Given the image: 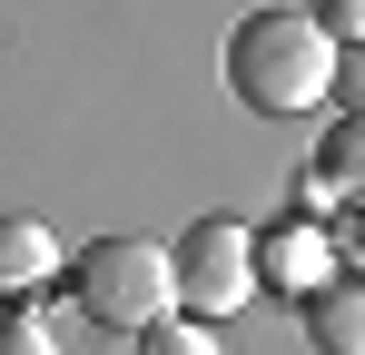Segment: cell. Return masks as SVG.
<instances>
[{
  "mask_svg": "<svg viewBox=\"0 0 365 355\" xmlns=\"http://www.w3.org/2000/svg\"><path fill=\"white\" fill-rule=\"evenodd\" d=\"M227 89L257 118H306L336 99V40L306 10H247L227 30Z\"/></svg>",
  "mask_w": 365,
  "mask_h": 355,
  "instance_id": "obj_1",
  "label": "cell"
},
{
  "mask_svg": "<svg viewBox=\"0 0 365 355\" xmlns=\"http://www.w3.org/2000/svg\"><path fill=\"white\" fill-rule=\"evenodd\" d=\"M69 296H79L89 326L138 336V326H158V316L178 306V277H168V247H148V237H99V247L69 257Z\"/></svg>",
  "mask_w": 365,
  "mask_h": 355,
  "instance_id": "obj_2",
  "label": "cell"
},
{
  "mask_svg": "<svg viewBox=\"0 0 365 355\" xmlns=\"http://www.w3.org/2000/svg\"><path fill=\"white\" fill-rule=\"evenodd\" d=\"M168 277H178V316L227 326L247 296H257V227H237V217H197V227L168 247Z\"/></svg>",
  "mask_w": 365,
  "mask_h": 355,
  "instance_id": "obj_3",
  "label": "cell"
},
{
  "mask_svg": "<svg viewBox=\"0 0 365 355\" xmlns=\"http://www.w3.org/2000/svg\"><path fill=\"white\" fill-rule=\"evenodd\" d=\"M346 257H336V237L316 227V217H277V227L257 237V287H277V296H306V287H326Z\"/></svg>",
  "mask_w": 365,
  "mask_h": 355,
  "instance_id": "obj_4",
  "label": "cell"
},
{
  "mask_svg": "<svg viewBox=\"0 0 365 355\" xmlns=\"http://www.w3.org/2000/svg\"><path fill=\"white\" fill-rule=\"evenodd\" d=\"M306 197L316 207H365V109L326 118V138L306 158Z\"/></svg>",
  "mask_w": 365,
  "mask_h": 355,
  "instance_id": "obj_5",
  "label": "cell"
},
{
  "mask_svg": "<svg viewBox=\"0 0 365 355\" xmlns=\"http://www.w3.org/2000/svg\"><path fill=\"white\" fill-rule=\"evenodd\" d=\"M297 316H306V336H316V355H365V277L356 267H336L326 287H306Z\"/></svg>",
  "mask_w": 365,
  "mask_h": 355,
  "instance_id": "obj_6",
  "label": "cell"
},
{
  "mask_svg": "<svg viewBox=\"0 0 365 355\" xmlns=\"http://www.w3.org/2000/svg\"><path fill=\"white\" fill-rule=\"evenodd\" d=\"M50 267H60V237L40 217H0V306H30L50 287Z\"/></svg>",
  "mask_w": 365,
  "mask_h": 355,
  "instance_id": "obj_7",
  "label": "cell"
},
{
  "mask_svg": "<svg viewBox=\"0 0 365 355\" xmlns=\"http://www.w3.org/2000/svg\"><path fill=\"white\" fill-rule=\"evenodd\" d=\"M138 355H227L217 336H207V316H158V326H138Z\"/></svg>",
  "mask_w": 365,
  "mask_h": 355,
  "instance_id": "obj_8",
  "label": "cell"
},
{
  "mask_svg": "<svg viewBox=\"0 0 365 355\" xmlns=\"http://www.w3.org/2000/svg\"><path fill=\"white\" fill-rule=\"evenodd\" d=\"M0 355H60L50 316H40V306H0Z\"/></svg>",
  "mask_w": 365,
  "mask_h": 355,
  "instance_id": "obj_9",
  "label": "cell"
},
{
  "mask_svg": "<svg viewBox=\"0 0 365 355\" xmlns=\"http://www.w3.org/2000/svg\"><path fill=\"white\" fill-rule=\"evenodd\" d=\"M306 20H316L336 50H356V40H365V0H306Z\"/></svg>",
  "mask_w": 365,
  "mask_h": 355,
  "instance_id": "obj_10",
  "label": "cell"
},
{
  "mask_svg": "<svg viewBox=\"0 0 365 355\" xmlns=\"http://www.w3.org/2000/svg\"><path fill=\"white\" fill-rule=\"evenodd\" d=\"M336 99L365 109V40H356V50H336Z\"/></svg>",
  "mask_w": 365,
  "mask_h": 355,
  "instance_id": "obj_11",
  "label": "cell"
},
{
  "mask_svg": "<svg viewBox=\"0 0 365 355\" xmlns=\"http://www.w3.org/2000/svg\"><path fill=\"white\" fill-rule=\"evenodd\" d=\"M336 257H346V267L365 277V207H346V237H336Z\"/></svg>",
  "mask_w": 365,
  "mask_h": 355,
  "instance_id": "obj_12",
  "label": "cell"
}]
</instances>
